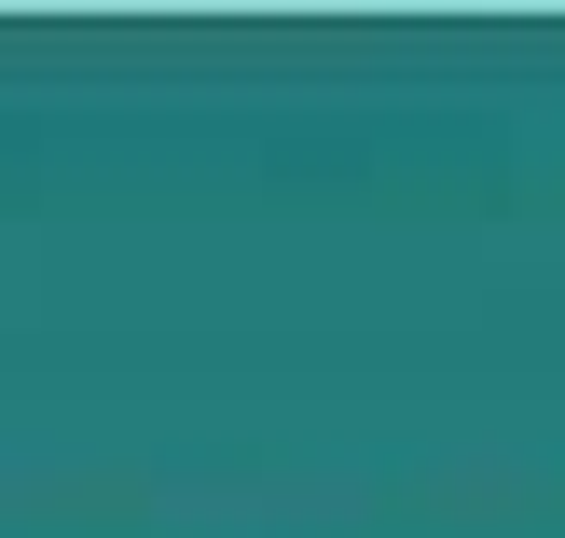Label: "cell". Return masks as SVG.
<instances>
[]
</instances>
